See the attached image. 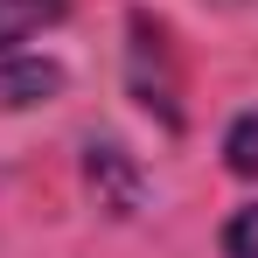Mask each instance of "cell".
Instances as JSON below:
<instances>
[{"label":"cell","instance_id":"3","mask_svg":"<svg viewBox=\"0 0 258 258\" xmlns=\"http://www.w3.org/2000/svg\"><path fill=\"white\" fill-rule=\"evenodd\" d=\"M223 258H258V203H244L223 223Z\"/></svg>","mask_w":258,"mask_h":258},{"label":"cell","instance_id":"1","mask_svg":"<svg viewBox=\"0 0 258 258\" xmlns=\"http://www.w3.org/2000/svg\"><path fill=\"white\" fill-rule=\"evenodd\" d=\"M49 21H63V0H0V49L42 35Z\"/></svg>","mask_w":258,"mask_h":258},{"label":"cell","instance_id":"2","mask_svg":"<svg viewBox=\"0 0 258 258\" xmlns=\"http://www.w3.org/2000/svg\"><path fill=\"white\" fill-rule=\"evenodd\" d=\"M223 161H230V174L258 181V112H244L237 126L223 133Z\"/></svg>","mask_w":258,"mask_h":258},{"label":"cell","instance_id":"4","mask_svg":"<svg viewBox=\"0 0 258 258\" xmlns=\"http://www.w3.org/2000/svg\"><path fill=\"white\" fill-rule=\"evenodd\" d=\"M14 91H56V70H49V63H28V70L0 77V105H14Z\"/></svg>","mask_w":258,"mask_h":258}]
</instances>
